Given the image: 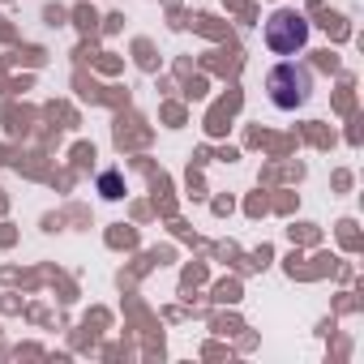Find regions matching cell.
Instances as JSON below:
<instances>
[{
	"label": "cell",
	"instance_id": "obj_1",
	"mask_svg": "<svg viewBox=\"0 0 364 364\" xmlns=\"http://www.w3.org/2000/svg\"><path fill=\"white\" fill-rule=\"evenodd\" d=\"M266 95L279 112H300L309 99H313V69L304 60H279L270 73H266Z\"/></svg>",
	"mask_w": 364,
	"mask_h": 364
},
{
	"label": "cell",
	"instance_id": "obj_2",
	"mask_svg": "<svg viewBox=\"0 0 364 364\" xmlns=\"http://www.w3.org/2000/svg\"><path fill=\"white\" fill-rule=\"evenodd\" d=\"M262 43L274 56H300L304 43H309V18L296 14V9H274L262 26Z\"/></svg>",
	"mask_w": 364,
	"mask_h": 364
},
{
	"label": "cell",
	"instance_id": "obj_3",
	"mask_svg": "<svg viewBox=\"0 0 364 364\" xmlns=\"http://www.w3.org/2000/svg\"><path fill=\"white\" fill-rule=\"evenodd\" d=\"M99 189H103V198H107V202L124 198V185H120V176H116V171H103V176H99Z\"/></svg>",
	"mask_w": 364,
	"mask_h": 364
}]
</instances>
